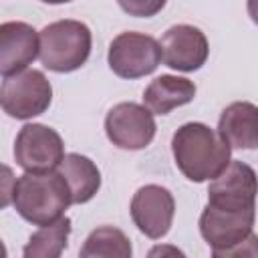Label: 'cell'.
Here are the masks:
<instances>
[{
    "label": "cell",
    "instance_id": "1",
    "mask_svg": "<svg viewBox=\"0 0 258 258\" xmlns=\"http://www.w3.org/2000/svg\"><path fill=\"white\" fill-rule=\"evenodd\" d=\"M230 149L220 133L204 123H185L171 139L177 169L196 183L214 179L230 163Z\"/></svg>",
    "mask_w": 258,
    "mask_h": 258
},
{
    "label": "cell",
    "instance_id": "2",
    "mask_svg": "<svg viewBox=\"0 0 258 258\" xmlns=\"http://www.w3.org/2000/svg\"><path fill=\"white\" fill-rule=\"evenodd\" d=\"M12 204L26 222L46 226L62 218L71 194L58 171H26L14 183Z\"/></svg>",
    "mask_w": 258,
    "mask_h": 258
},
{
    "label": "cell",
    "instance_id": "3",
    "mask_svg": "<svg viewBox=\"0 0 258 258\" xmlns=\"http://www.w3.org/2000/svg\"><path fill=\"white\" fill-rule=\"evenodd\" d=\"M200 234L214 256H254V210H222L206 206L200 216Z\"/></svg>",
    "mask_w": 258,
    "mask_h": 258
},
{
    "label": "cell",
    "instance_id": "4",
    "mask_svg": "<svg viewBox=\"0 0 258 258\" xmlns=\"http://www.w3.org/2000/svg\"><path fill=\"white\" fill-rule=\"evenodd\" d=\"M91 30L81 20H56L38 34V58L54 73L81 69L91 54Z\"/></svg>",
    "mask_w": 258,
    "mask_h": 258
},
{
    "label": "cell",
    "instance_id": "5",
    "mask_svg": "<svg viewBox=\"0 0 258 258\" xmlns=\"http://www.w3.org/2000/svg\"><path fill=\"white\" fill-rule=\"evenodd\" d=\"M52 101V87L42 71L24 69L6 77L0 85V107L14 119L42 115Z\"/></svg>",
    "mask_w": 258,
    "mask_h": 258
},
{
    "label": "cell",
    "instance_id": "6",
    "mask_svg": "<svg viewBox=\"0 0 258 258\" xmlns=\"http://www.w3.org/2000/svg\"><path fill=\"white\" fill-rule=\"evenodd\" d=\"M109 67L121 79L151 75L161 62L159 42L141 32H121L109 46Z\"/></svg>",
    "mask_w": 258,
    "mask_h": 258
},
{
    "label": "cell",
    "instance_id": "7",
    "mask_svg": "<svg viewBox=\"0 0 258 258\" xmlns=\"http://www.w3.org/2000/svg\"><path fill=\"white\" fill-rule=\"evenodd\" d=\"M64 157L62 137L46 125H24L14 141V159L26 171H50Z\"/></svg>",
    "mask_w": 258,
    "mask_h": 258
},
{
    "label": "cell",
    "instance_id": "8",
    "mask_svg": "<svg viewBox=\"0 0 258 258\" xmlns=\"http://www.w3.org/2000/svg\"><path fill=\"white\" fill-rule=\"evenodd\" d=\"M153 113L137 103H119L105 117V131L119 149H143L155 137Z\"/></svg>",
    "mask_w": 258,
    "mask_h": 258
},
{
    "label": "cell",
    "instance_id": "9",
    "mask_svg": "<svg viewBox=\"0 0 258 258\" xmlns=\"http://www.w3.org/2000/svg\"><path fill=\"white\" fill-rule=\"evenodd\" d=\"M256 173L248 163L230 159V163L212 179L208 204L222 210H254Z\"/></svg>",
    "mask_w": 258,
    "mask_h": 258
},
{
    "label": "cell",
    "instance_id": "10",
    "mask_svg": "<svg viewBox=\"0 0 258 258\" xmlns=\"http://www.w3.org/2000/svg\"><path fill=\"white\" fill-rule=\"evenodd\" d=\"M175 214V200L169 189L149 183L135 191L131 200V218L139 232L147 238L157 240L163 238L173 222Z\"/></svg>",
    "mask_w": 258,
    "mask_h": 258
},
{
    "label": "cell",
    "instance_id": "11",
    "mask_svg": "<svg viewBox=\"0 0 258 258\" xmlns=\"http://www.w3.org/2000/svg\"><path fill=\"white\" fill-rule=\"evenodd\" d=\"M161 58L169 69L191 73L198 71L208 58V38L206 34L189 24H175L167 28L159 40Z\"/></svg>",
    "mask_w": 258,
    "mask_h": 258
},
{
    "label": "cell",
    "instance_id": "12",
    "mask_svg": "<svg viewBox=\"0 0 258 258\" xmlns=\"http://www.w3.org/2000/svg\"><path fill=\"white\" fill-rule=\"evenodd\" d=\"M38 56V34L26 22L0 24V75L10 77L24 71Z\"/></svg>",
    "mask_w": 258,
    "mask_h": 258
},
{
    "label": "cell",
    "instance_id": "13",
    "mask_svg": "<svg viewBox=\"0 0 258 258\" xmlns=\"http://www.w3.org/2000/svg\"><path fill=\"white\" fill-rule=\"evenodd\" d=\"M220 137L234 149L258 147V109L254 103L238 101L228 105L218 123Z\"/></svg>",
    "mask_w": 258,
    "mask_h": 258
},
{
    "label": "cell",
    "instance_id": "14",
    "mask_svg": "<svg viewBox=\"0 0 258 258\" xmlns=\"http://www.w3.org/2000/svg\"><path fill=\"white\" fill-rule=\"evenodd\" d=\"M196 97V85L185 77L161 75L149 83L143 93L145 107L155 115H167L171 109L191 103Z\"/></svg>",
    "mask_w": 258,
    "mask_h": 258
},
{
    "label": "cell",
    "instance_id": "15",
    "mask_svg": "<svg viewBox=\"0 0 258 258\" xmlns=\"http://www.w3.org/2000/svg\"><path fill=\"white\" fill-rule=\"evenodd\" d=\"M58 173L64 179L71 204H85L95 198L101 187V171L99 167L81 153H69L58 163Z\"/></svg>",
    "mask_w": 258,
    "mask_h": 258
},
{
    "label": "cell",
    "instance_id": "16",
    "mask_svg": "<svg viewBox=\"0 0 258 258\" xmlns=\"http://www.w3.org/2000/svg\"><path fill=\"white\" fill-rule=\"evenodd\" d=\"M79 254L81 258H129L131 244L119 228L101 226L87 236Z\"/></svg>",
    "mask_w": 258,
    "mask_h": 258
},
{
    "label": "cell",
    "instance_id": "17",
    "mask_svg": "<svg viewBox=\"0 0 258 258\" xmlns=\"http://www.w3.org/2000/svg\"><path fill=\"white\" fill-rule=\"evenodd\" d=\"M71 234V220L58 218L52 224L42 226L38 232H34L24 248L26 258H56L67 248Z\"/></svg>",
    "mask_w": 258,
    "mask_h": 258
},
{
    "label": "cell",
    "instance_id": "18",
    "mask_svg": "<svg viewBox=\"0 0 258 258\" xmlns=\"http://www.w3.org/2000/svg\"><path fill=\"white\" fill-rule=\"evenodd\" d=\"M117 2L129 16L149 18V16H155L165 6L167 0H117Z\"/></svg>",
    "mask_w": 258,
    "mask_h": 258
},
{
    "label": "cell",
    "instance_id": "19",
    "mask_svg": "<svg viewBox=\"0 0 258 258\" xmlns=\"http://www.w3.org/2000/svg\"><path fill=\"white\" fill-rule=\"evenodd\" d=\"M14 183H16V177H14V171L0 163V210H4L6 206L12 204V191H14Z\"/></svg>",
    "mask_w": 258,
    "mask_h": 258
},
{
    "label": "cell",
    "instance_id": "20",
    "mask_svg": "<svg viewBox=\"0 0 258 258\" xmlns=\"http://www.w3.org/2000/svg\"><path fill=\"white\" fill-rule=\"evenodd\" d=\"M165 252H173V254H181L179 250H175V248H155V250H151V256H155V254H165Z\"/></svg>",
    "mask_w": 258,
    "mask_h": 258
},
{
    "label": "cell",
    "instance_id": "21",
    "mask_svg": "<svg viewBox=\"0 0 258 258\" xmlns=\"http://www.w3.org/2000/svg\"><path fill=\"white\" fill-rule=\"evenodd\" d=\"M46 4H64V2H71V0H42Z\"/></svg>",
    "mask_w": 258,
    "mask_h": 258
},
{
    "label": "cell",
    "instance_id": "22",
    "mask_svg": "<svg viewBox=\"0 0 258 258\" xmlns=\"http://www.w3.org/2000/svg\"><path fill=\"white\" fill-rule=\"evenodd\" d=\"M4 256H6V248H4V244L0 240V258H4Z\"/></svg>",
    "mask_w": 258,
    "mask_h": 258
}]
</instances>
